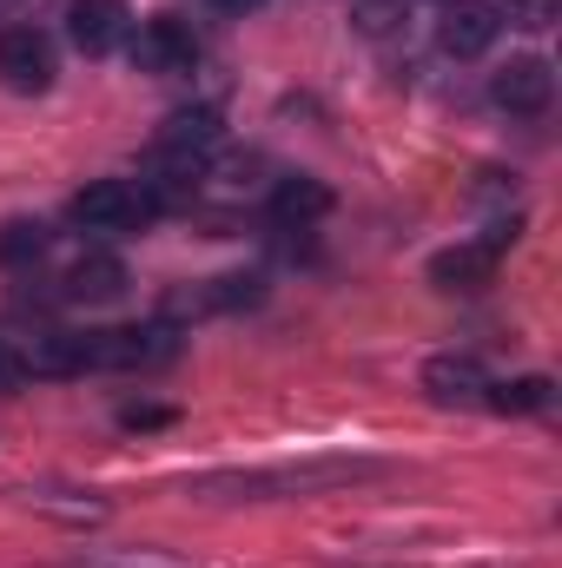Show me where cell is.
<instances>
[{
	"mask_svg": "<svg viewBox=\"0 0 562 568\" xmlns=\"http://www.w3.org/2000/svg\"><path fill=\"white\" fill-rule=\"evenodd\" d=\"M358 476H378V463H358V456H311V463H284V469L205 476L199 489H205V496H318V489H338V483H358Z\"/></svg>",
	"mask_w": 562,
	"mask_h": 568,
	"instance_id": "obj_1",
	"label": "cell"
},
{
	"mask_svg": "<svg viewBox=\"0 0 562 568\" xmlns=\"http://www.w3.org/2000/svg\"><path fill=\"white\" fill-rule=\"evenodd\" d=\"M60 73V53H53V33L20 20V27H0V87L7 93H47Z\"/></svg>",
	"mask_w": 562,
	"mask_h": 568,
	"instance_id": "obj_2",
	"label": "cell"
},
{
	"mask_svg": "<svg viewBox=\"0 0 562 568\" xmlns=\"http://www.w3.org/2000/svg\"><path fill=\"white\" fill-rule=\"evenodd\" d=\"M516 245V219H496L483 239H463V245H450V252H436L430 258V278L443 284V291H483V284L496 278V258Z\"/></svg>",
	"mask_w": 562,
	"mask_h": 568,
	"instance_id": "obj_3",
	"label": "cell"
},
{
	"mask_svg": "<svg viewBox=\"0 0 562 568\" xmlns=\"http://www.w3.org/2000/svg\"><path fill=\"white\" fill-rule=\"evenodd\" d=\"M73 219H80L87 232H140L159 212H152V199H145L133 179H93V185L73 199Z\"/></svg>",
	"mask_w": 562,
	"mask_h": 568,
	"instance_id": "obj_4",
	"label": "cell"
},
{
	"mask_svg": "<svg viewBox=\"0 0 562 568\" xmlns=\"http://www.w3.org/2000/svg\"><path fill=\"white\" fill-rule=\"evenodd\" d=\"M93 371H152L179 351L172 324H127V331H87Z\"/></svg>",
	"mask_w": 562,
	"mask_h": 568,
	"instance_id": "obj_5",
	"label": "cell"
},
{
	"mask_svg": "<svg viewBox=\"0 0 562 568\" xmlns=\"http://www.w3.org/2000/svg\"><path fill=\"white\" fill-rule=\"evenodd\" d=\"M490 100H496L503 113H516V120H536V113H550V100H556V67H550L543 53H516L510 67H496Z\"/></svg>",
	"mask_w": 562,
	"mask_h": 568,
	"instance_id": "obj_6",
	"label": "cell"
},
{
	"mask_svg": "<svg viewBox=\"0 0 562 568\" xmlns=\"http://www.w3.org/2000/svg\"><path fill=\"white\" fill-rule=\"evenodd\" d=\"M127 53H133V67H140V73L172 80V73H192L199 40H192V27H185V20H140V27H133V40H127Z\"/></svg>",
	"mask_w": 562,
	"mask_h": 568,
	"instance_id": "obj_7",
	"label": "cell"
},
{
	"mask_svg": "<svg viewBox=\"0 0 562 568\" xmlns=\"http://www.w3.org/2000/svg\"><path fill=\"white\" fill-rule=\"evenodd\" d=\"M67 33L87 60H107L133 40V7L127 0H73L67 7Z\"/></svg>",
	"mask_w": 562,
	"mask_h": 568,
	"instance_id": "obj_8",
	"label": "cell"
},
{
	"mask_svg": "<svg viewBox=\"0 0 562 568\" xmlns=\"http://www.w3.org/2000/svg\"><path fill=\"white\" fill-rule=\"evenodd\" d=\"M503 33V13L496 0H443V20H436V47L450 60H476L490 53V40Z\"/></svg>",
	"mask_w": 562,
	"mask_h": 568,
	"instance_id": "obj_9",
	"label": "cell"
},
{
	"mask_svg": "<svg viewBox=\"0 0 562 568\" xmlns=\"http://www.w3.org/2000/svg\"><path fill=\"white\" fill-rule=\"evenodd\" d=\"M423 390H430L436 404H450V410H476V404L490 397V371H483L476 357H463V351H443V357L423 364Z\"/></svg>",
	"mask_w": 562,
	"mask_h": 568,
	"instance_id": "obj_10",
	"label": "cell"
},
{
	"mask_svg": "<svg viewBox=\"0 0 562 568\" xmlns=\"http://www.w3.org/2000/svg\"><path fill=\"white\" fill-rule=\"evenodd\" d=\"M219 113L212 106H185V113H172L165 126H159V145L152 152H179V159H205L212 145H219Z\"/></svg>",
	"mask_w": 562,
	"mask_h": 568,
	"instance_id": "obj_11",
	"label": "cell"
},
{
	"mask_svg": "<svg viewBox=\"0 0 562 568\" xmlns=\"http://www.w3.org/2000/svg\"><path fill=\"white\" fill-rule=\"evenodd\" d=\"M120 291H127V265L107 258V252H87V258L67 272V297H73V304H113Z\"/></svg>",
	"mask_w": 562,
	"mask_h": 568,
	"instance_id": "obj_12",
	"label": "cell"
},
{
	"mask_svg": "<svg viewBox=\"0 0 562 568\" xmlns=\"http://www.w3.org/2000/svg\"><path fill=\"white\" fill-rule=\"evenodd\" d=\"M324 212H331V185L324 179H284L272 192V219H284V225H304V219H324Z\"/></svg>",
	"mask_w": 562,
	"mask_h": 568,
	"instance_id": "obj_13",
	"label": "cell"
},
{
	"mask_svg": "<svg viewBox=\"0 0 562 568\" xmlns=\"http://www.w3.org/2000/svg\"><path fill=\"white\" fill-rule=\"evenodd\" d=\"M490 410H503V417H530V410H550V377H516V384H490V397H483Z\"/></svg>",
	"mask_w": 562,
	"mask_h": 568,
	"instance_id": "obj_14",
	"label": "cell"
},
{
	"mask_svg": "<svg viewBox=\"0 0 562 568\" xmlns=\"http://www.w3.org/2000/svg\"><path fill=\"white\" fill-rule=\"evenodd\" d=\"M40 252H47V225L13 219V225L0 232V258H7V265H27V258H40Z\"/></svg>",
	"mask_w": 562,
	"mask_h": 568,
	"instance_id": "obj_15",
	"label": "cell"
},
{
	"mask_svg": "<svg viewBox=\"0 0 562 568\" xmlns=\"http://www.w3.org/2000/svg\"><path fill=\"white\" fill-rule=\"evenodd\" d=\"M496 13L516 20V27H530V33H543V27H556L562 20V0H503Z\"/></svg>",
	"mask_w": 562,
	"mask_h": 568,
	"instance_id": "obj_16",
	"label": "cell"
},
{
	"mask_svg": "<svg viewBox=\"0 0 562 568\" xmlns=\"http://www.w3.org/2000/svg\"><path fill=\"white\" fill-rule=\"evenodd\" d=\"M351 20H358V33H391V27L404 20V0H364Z\"/></svg>",
	"mask_w": 562,
	"mask_h": 568,
	"instance_id": "obj_17",
	"label": "cell"
},
{
	"mask_svg": "<svg viewBox=\"0 0 562 568\" xmlns=\"http://www.w3.org/2000/svg\"><path fill=\"white\" fill-rule=\"evenodd\" d=\"M20 384V357L13 351H0V390H13Z\"/></svg>",
	"mask_w": 562,
	"mask_h": 568,
	"instance_id": "obj_18",
	"label": "cell"
},
{
	"mask_svg": "<svg viewBox=\"0 0 562 568\" xmlns=\"http://www.w3.org/2000/svg\"><path fill=\"white\" fill-rule=\"evenodd\" d=\"M212 7H225V13H252V7H265V0H212Z\"/></svg>",
	"mask_w": 562,
	"mask_h": 568,
	"instance_id": "obj_19",
	"label": "cell"
}]
</instances>
